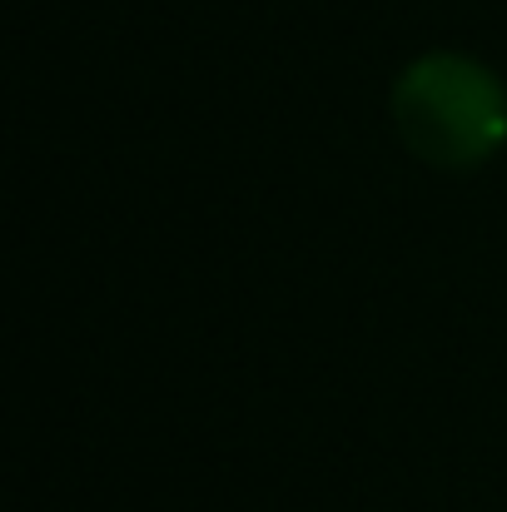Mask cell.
I'll return each instance as SVG.
<instances>
[{
    "instance_id": "1",
    "label": "cell",
    "mask_w": 507,
    "mask_h": 512,
    "mask_svg": "<svg viewBox=\"0 0 507 512\" xmlns=\"http://www.w3.org/2000/svg\"><path fill=\"white\" fill-rule=\"evenodd\" d=\"M398 145L428 170L468 174L507 150V85L493 65L463 50L408 60L388 90Z\"/></svg>"
}]
</instances>
